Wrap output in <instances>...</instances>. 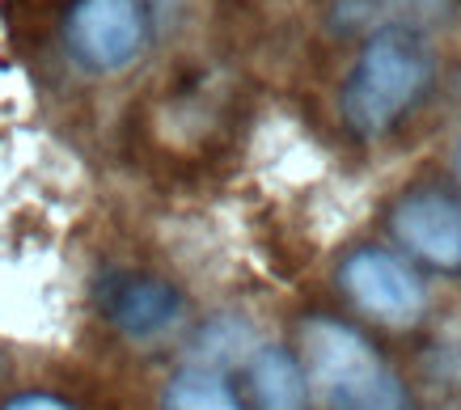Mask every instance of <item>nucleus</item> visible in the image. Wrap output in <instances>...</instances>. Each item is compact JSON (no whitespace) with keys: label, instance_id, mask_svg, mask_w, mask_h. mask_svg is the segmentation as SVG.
<instances>
[{"label":"nucleus","instance_id":"obj_1","mask_svg":"<svg viewBox=\"0 0 461 410\" xmlns=\"http://www.w3.org/2000/svg\"><path fill=\"white\" fill-rule=\"evenodd\" d=\"M301 343H305L309 389L330 410H415V397L406 394L398 372L356 325L335 317H309Z\"/></svg>","mask_w":461,"mask_h":410},{"label":"nucleus","instance_id":"obj_2","mask_svg":"<svg viewBox=\"0 0 461 410\" xmlns=\"http://www.w3.org/2000/svg\"><path fill=\"white\" fill-rule=\"evenodd\" d=\"M432 85V56L415 34L390 30L364 43L348 85H343V119L364 140H377L402 119Z\"/></svg>","mask_w":461,"mask_h":410},{"label":"nucleus","instance_id":"obj_3","mask_svg":"<svg viewBox=\"0 0 461 410\" xmlns=\"http://www.w3.org/2000/svg\"><path fill=\"white\" fill-rule=\"evenodd\" d=\"M72 59L89 72H123L149 43L144 0H77L64 26Z\"/></svg>","mask_w":461,"mask_h":410},{"label":"nucleus","instance_id":"obj_4","mask_svg":"<svg viewBox=\"0 0 461 410\" xmlns=\"http://www.w3.org/2000/svg\"><path fill=\"white\" fill-rule=\"evenodd\" d=\"M339 283H343V292H348L368 317L390 322V325L415 322L423 313V300H428L420 275L406 267L398 254L377 250V245L356 250V254L339 267Z\"/></svg>","mask_w":461,"mask_h":410},{"label":"nucleus","instance_id":"obj_5","mask_svg":"<svg viewBox=\"0 0 461 410\" xmlns=\"http://www.w3.org/2000/svg\"><path fill=\"white\" fill-rule=\"evenodd\" d=\"M393 237L423 263L461 271V199L445 191H411L390 216Z\"/></svg>","mask_w":461,"mask_h":410},{"label":"nucleus","instance_id":"obj_6","mask_svg":"<svg viewBox=\"0 0 461 410\" xmlns=\"http://www.w3.org/2000/svg\"><path fill=\"white\" fill-rule=\"evenodd\" d=\"M106 317L131 339H157L182 317V297L153 275H119L106 283Z\"/></svg>","mask_w":461,"mask_h":410},{"label":"nucleus","instance_id":"obj_7","mask_svg":"<svg viewBox=\"0 0 461 410\" xmlns=\"http://www.w3.org/2000/svg\"><path fill=\"white\" fill-rule=\"evenodd\" d=\"M453 0H335V26L339 30H402L411 34V26H428L440 22L448 13Z\"/></svg>","mask_w":461,"mask_h":410},{"label":"nucleus","instance_id":"obj_8","mask_svg":"<svg viewBox=\"0 0 461 410\" xmlns=\"http://www.w3.org/2000/svg\"><path fill=\"white\" fill-rule=\"evenodd\" d=\"M250 385L263 410H309V377L284 347H258L250 355Z\"/></svg>","mask_w":461,"mask_h":410},{"label":"nucleus","instance_id":"obj_9","mask_svg":"<svg viewBox=\"0 0 461 410\" xmlns=\"http://www.w3.org/2000/svg\"><path fill=\"white\" fill-rule=\"evenodd\" d=\"M161 406L166 410H241V402L221 372L191 368V372H178V377L169 381Z\"/></svg>","mask_w":461,"mask_h":410},{"label":"nucleus","instance_id":"obj_10","mask_svg":"<svg viewBox=\"0 0 461 410\" xmlns=\"http://www.w3.org/2000/svg\"><path fill=\"white\" fill-rule=\"evenodd\" d=\"M254 352H258V347H254ZM254 352H250V330L241 322H233V317L212 322L195 343V360L208 368V372H216V368H224V364H238L241 355H254Z\"/></svg>","mask_w":461,"mask_h":410},{"label":"nucleus","instance_id":"obj_11","mask_svg":"<svg viewBox=\"0 0 461 410\" xmlns=\"http://www.w3.org/2000/svg\"><path fill=\"white\" fill-rule=\"evenodd\" d=\"M0 410H72V406L56 394H22V397H14V402H5Z\"/></svg>","mask_w":461,"mask_h":410},{"label":"nucleus","instance_id":"obj_12","mask_svg":"<svg viewBox=\"0 0 461 410\" xmlns=\"http://www.w3.org/2000/svg\"><path fill=\"white\" fill-rule=\"evenodd\" d=\"M457 174H461V148H457Z\"/></svg>","mask_w":461,"mask_h":410}]
</instances>
